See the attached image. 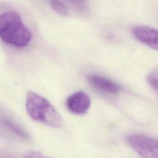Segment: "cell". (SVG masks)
I'll return each instance as SVG.
<instances>
[{
  "instance_id": "obj_1",
  "label": "cell",
  "mask_w": 158,
  "mask_h": 158,
  "mask_svg": "<svg viewBox=\"0 0 158 158\" xmlns=\"http://www.w3.org/2000/svg\"><path fill=\"white\" fill-rule=\"evenodd\" d=\"M32 34L15 11H7L0 15V38L6 43L18 48L27 46Z\"/></svg>"
},
{
  "instance_id": "obj_2",
  "label": "cell",
  "mask_w": 158,
  "mask_h": 158,
  "mask_svg": "<svg viewBox=\"0 0 158 158\" xmlns=\"http://www.w3.org/2000/svg\"><path fill=\"white\" fill-rule=\"evenodd\" d=\"M25 107L29 116L36 121L56 128L63 125L62 117L51 103L33 91L28 92Z\"/></svg>"
},
{
  "instance_id": "obj_3",
  "label": "cell",
  "mask_w": 158,
  "mask_h": 158,
  "mask_svg": "<svg viewBox=\"0 0 158 158\" xmlns=\"http://www.w3.org/2000/svg\"><path fill=\"white\" fill-rule=\"evenodd\" d=\"M127 141L141 158H157L158 144L156 139L136 133L128 136Z\"/></svg>"
},
{
  "instance_id": "obj_4",
  "label": "cell",
  "mask_w": 158,
  "mask_h": 158,
  "mask_svg": "<svg viewBox=\"0 0 158 158\" xmlns=\"http://www.w3.org/2000/svg\"><path fill=\"white\" fill-rule=\"evenodd\" d=\"M89 96L81 91H77L69 96L66 100V107L72 113L81 115L88 112L91 106Z\"/></svg>"
},
{
  "instance_id": "obj_5",
  "label": "cell",
  "mask_w": 158,
  "mask_h": 158,
  "mask_svg": "<svg viewBox=\"0 0 158 158\" xmlns=\"http://www.w3.org/2000/svg\"><path fill=\"white\" fill-rule=\"evenodd\" d=\"M132 33L139 42L152 49L157 50L158 33L156 28L145 25H137L132 28Z\"/></svg>"
},
{
  "instance_id": "obj_6",
  "label": "cell",
  "mask_w": 158,
  "mask_h": 158,
  "mask_svg": "<svg viewBox=\"0 0 158 158\" xmlns=\"http://www.w3.org/2000/svg\"><path fill=\"white\" fill-rule=\"evenodd\" d=\"M88 83L95 89L109 93H117L123 90L122 87L114 81L97 74H91L87 77Z\"/></svg>"
},
{
  "instance_id": "obj_7",
  "label": "cell",
  "mask_w": 158,
  "mask_h": 158,
  "mask_svg": "<svg viewBox=\"0 0 158 158\" xmlns=\"http://www.w3.org/2000/svg\"><path fill=\"white\" fill-rule=\"evenodd\" d=\"M1 120L5 127H6L8 129H9L18 136L24 139H27L29 138L28 133L23 128L13 122L11 120L7 118H2Z\"/></svg>"
},
{
  "instance_id": "obj_8",
  "label": "cell",
  "mask_w": 158,
  "mask_h": 158,
  "mask_svg": "<svg viewBox=\"0 0 158 158\" xmlns=\"http://www.w3.org/2000/svg\"><path fill=\"white\" fill-rule=\"evenodd\" d=\"M50 5L52 9L59 15L62 16H68L69 14L68 7L62 1H51Z\"/></svg>"
},
{
  "instance_id": "obj_9",
  "label": "cell",
  "mask_w": 158,
  "mask_h": 158,
  "mask_svg": "<svg viewBox=\"0 0 158 158\" xmlns=\"http://www.w3.org/2000/svg\"><path fill=\"white\" fill-rule=\"evenodd\" d=\"M148 85L157 93V72L156 70L151 72L146 77Z\"/></svg>"
},
{
  "instance_id": "obj_10",
  "label": "cell",
  "mask_w": 158,
  "mask_h": 158,
  "mask_svg": "<svg viewBox=\"0 0 158 158\" xmlns=\"http://www.w3.org/2000/svg\"><path fill=\"white\" fill-rule=\"evenodd\" d=\"M24 158H51V157L43 155V154L37 151H28L25 153Z\"/></svg>"
},
{
  "instance_id": "obj_11",
  "label": "cell",
  "mask_w": 158,
  "mask_h": 158,
  "mask_svg": "<svg viewBox=\"0 0 158 158\" xmlns=\"http://www.w3.org/2000/svg\"><path fill=\"white\" fill-rule=\"evenodd\" d=\"M0 158H17L15 157L12 156H7V155H2L0 156Z\"/></svg>"
}]
</instances>
